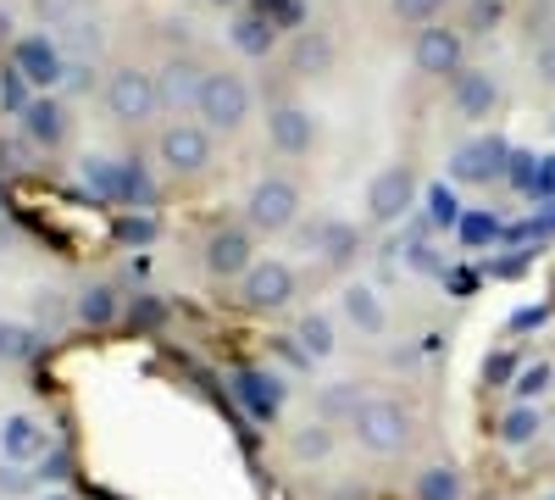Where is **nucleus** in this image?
Masks as SVG:
<instances>
[{"label":"nucleus","instance_id":"nucleus-1","mask_svg":"<svg viewBox=\"0 0 555 500\" xmlns=\"http://www.w3.org/2000/svg\"><path fill=\"white\" fill-rule=\"evenodd\" d=\"M350 428H356V439L373 450V457H395V450L411 445V412L400 400H361Z\"/></svg>","mask_w":555,"mask_h":500},{"label":"nucleus","instance_id":"nucleus-2","mask_svg":"<svg viewBox=\"0 0 555 500\" xmlns=\"http://www.w3.org/2000/svg\"><path fill=\"white\" fill-rule=\"evenodd\" d=\"M156 106H162V95H156V78H151V73H139V67H117V73H112V84H106V112H112L117 123H145Z\"/></svg>","mask_w":555,"mask_h":500},{"label":"nucleus","instance_id":"nucleus-3","mask_svg":"<svg viewBox=\"0 0 555 500\" xmlns=\"http://www.w3.org/2000/svg\"><path fill=\"white\" fill-rule=\"evenodd\" d=\"M211 128H240L250 117V89L245 78L234 73H206V89H201V106H195Z\"/></svg>","mask_w":555,"mask_h":500},{"label":"nucleus","instance_id":"nucleus-4","mask_svg":"<svg viewBox=\"0 0 555 500\" xmlns=\"http://www.w3.org/2000/svg\"><path fill=\"white\" fill-rule=\"evenodd\" d=\"M250 222L261 234H278V229H289L295 211H300V190L289 184V178H261V184L250 190Z\"/></svg>","mask_w":555,"mask_h":500},{"label":"nucleus","instance_id":"nucleus-5","mask_svg":"<svg viewBox=\"0 0 555 500\" xmlns=\"http://www.w3.org/2000/svg\"><path fill=\"white\" fill-rule=\"evenodd\" d=\"M411 206H416L411 167H384L373 184H366V211H373V222H400Z\"/></svg>","mask_w":555,"mask_h":500},{"label":"nucleus","instance_id":"nucleus-6","mask_svg":"<svg viewBox=\"0 0 555 500\" xmlns=\"http://www.w3.org/2000/svg\"><path fill=\"white\" fill-rule=\"evenodd\" d=\"M12 67H17L34 89H51V84H62V73H67V62H62V44H56V39H44V34L17 39Z\"/></svg>","mask_w":555,"mask_h":500},{"label":"nucleus","instance_id":"nucleus-7","mask_svg":"<svg viewBox=\"0 0 555 500\" xmlns=\"http://www.w3.org/2000/svg\"><path fill=\"white\" fill-rule=\"evenodd\" d=\"M295 295V272L284 261H256L245 272V306L250 311H278V306H289Z\"/></svg>","mask_w":555,"mask_h":500},{"label":"nucleus","instance_id":"nucleus-8","mask_svg":"<svg viewBox=\"0 0 555 500\" xmlns=\"http://www.w3.org/2000/svg\"><path fill=\"white\" fill-rule=\"evenodd\" d=\"M162 162L172 172H201L211 162V140H206V128H190V123H172L162 133Z\"/></svg>","mask_w":555,"mask_h":500},{"label":"nucleus","instance_id":"nucleus-9","mask_svg":"<svg viewBox=\"0 0 555 500\" xmlns=\"http://www.w3.org/2000/svg\"><path fill=\"white\" fill-rule=\"evenodd\" d=\"M201 89H206V73L195 62H167L162 78H156V95L167 112H195L201 106Z\"/></svg>","mask_w":555,"mask_h":500},{"label":"nucleus","instance_id":"nucleus-10","mask_svg":"<svg viewBox=\"0 0 555 500\" xmlns=\"http://www.w3.org/2000/svg\"><path fill=\"white\" fill-rule=\"evenodd\" d=\"M416 67L444 78V73H461V34L455 28H423L416 34Z\"/></svg>","mask_w":555,"mask_h":500},{"label":"nucleus","instance_id":"nucleus-11","mask_svg":"<svg viewBox=\"0 0 555 500\" xmlns=\"http://www.w3.org/2000/svg\"><path fill=\"white\" fill-rule=\"evenodd\" d=\"M267 133H272L278 151L300 156V151H311V140H317V123H311V112H300V106H278V112L267 117Z\"/></svg>","mask_w":555,"mask_h":500},{"label":"nucleus","instance_id":"nucleus-12","mask_svg":"<svg viewBox=\"0 0 555 500\" xmlns=\"http://www.w3.org/2000/svg\"><path fill=\"white\" fill-rule=\"evenodd\" d=\"M505 162H512V151H505L500 140H478V145H461L455 151L450 172L455 178H478V184H483V178H500L505 172Z\"/></svg>","mask_w":555,"mask_h":500},{"label":"nucleus","instance_id":"nucleus-13","mask_svg":"<svg viewBox=\"0 0 555 500\" xmlns=\"http://www.w3.org/2000/svg\"><path fill=\"white\" fill-rule=\"evenodd\" d=\"M23 133H28L34 145H62V133H67V112H62V101L34 95V101L23 106Z\"/></svg>","mask_w":555,"mask_h":500},{"label":"nucleus","instance_id":"nucleus-14","mask_svg":"<svg viewBox=\"0 0 555 500\" xmlns=\"http://www.w3.org/2000/svg\"><path fill=\"white\" fill-rule=\"evenodd\" d=\"M206 267L217 272V279H234V272H250L256 261H250V240L240 234V229H222V234H211V245H206Z\"/></svg>","mask_w":555,"mask_h":500},{"label":"nucleus","instance_id":"nucleus-15","mask_svg":"<svg viewBox=\"0 0 555 500\" xmlns=\"http://www.w3.org/2000/svg\"><path fill=\"white\" fill-rule=\"evenodd\" d=\"M44 450V428L28 418V412H12L7 423H0V457L7 462H28Z\"/></svg>","mask_w":555,"mask_h":500},{"label":"nucleus","instance_id":"nucleus-16","mask_svg":"<svg viewBox=\"0 0 555 500\" xmlns=\"http://www.w3.org/2000/svg\"><path fill=\"white\" fill-rule=\"evenodd\" d=\"M494 101H500V84L489 78V73H455V112L461 117H489L494 112Z\"/></svg>","mask_w":555,"mask_h":500},{"label":"nucleus","instance_id":"nucleus-17","mask_svg":"<svg viewBox=\"0 0 555 500\" xmlns=\"http://www.w3.org/2000/svg\"><path fill=\"white\" fill-rule=\"evenodd\" d=\"M234 395L245 400V412L250 418H278V406H284V389H278V379L272 373H240L234 379Z\"/></svg>","mask_w":555,"mask_h":500},{"label":"nucleus","instance_id":"nucleus-18","mask_svg":"<svg viewBox=\"0 0 555 500\" xmlns=\"http://www.w3.org/2000/svg\"><path fill=\"white\" fill-rule=\"evenodd\" d=\"M339 306H345V317L361 329V334H384L389 329V311H384V300H378V290H366V284H350L345 295H339Z\"/></svg>","mask_w":555,"mask_h":500},{"label":"nucleus","instance_id":"nucleus-19","mask_svg":"<svg viewBox=\"0 0 555 500\" xmlns=\"http://www.w3.org/2000/svg\"><path fill=\"white\" fill-rule=\"evenodd\" d=\"M311 245L322 251V261L345 267V261L361 251V234L350 229V222H317V229H311Z\"/></svg>","mask_w":555,"mask_h":500},{"label":"nucleus","instance_id":"nucleus-20","mask_svg":"<svg viewBox=\"0 0 555 500\" xmlns=\"http://www.w3.org/2000/svg\"><path fill=\"white\" fill-rule=\"evenodd\" d=\"M78 178H83V190L101 195V201H117L122 195V162H112V156H83Z\"/></svg>","mask_w":555,"mask_h":500},{"label":"nucleus","instance_id":"nucleus-21","mask_svg":"<svg viewBox=\"0 0 555 500\" xmlns=\"http://www.w3.org/2000/svg\"><path fill=\"white\" fill-rule=\"evenodd\" d=\"M295 73H328L334 67V39L328 34H317V28H306L300 39H295Z\"/></svg>","mask_w":555,"mask_h":500},{"label":"nucleus","instance_id":"nucleus-22","mask_svg":"<svg viewBox=\"0 0 555 500\" xmlns=\"http://www.w3.org/2000/svg\"><path fill=\"white\" fill-rule=\"evenodd\" d=\"M78 317H83L89 329H106L112 317H117V295H112L106 284H95V290H83V295H78Z\"/></svg>","mask_w":555,"mask_h":500},{"label":"nucleus","instance_id":"nucleus-23","mask_svg":"<svg viewBox=\"0 0 555 500\" xmlns=\"http://www.w3.org/2000/svg\"><path fill=\"white\" fill-rule=\"evenodd\" d=\"M295 339H300V356H306V361L334 356V329H328V317H306Z\"/></svg>","mask_w":555,"mask_h":500},{"label":"nucleus","instance_id":"nucleus-24","mask_svg":"<svg viewBox=\"0 0 555 500\" xmlns=\"http://www.w3.org/2000/svg\"><path fill=\"white\" fill-rule=\"evenodd\" d=\"M234 44L245 56H267L272 51V17H240L234 23Z\"/></svg>","mask_w":555,"mask_h":500},{"label":"nucleus","instance_id":"nucleus-25","mask_svg":"<svg viewBox=\"0 0 555 500\" xmlns=\"http://www.w3.org/2000/svg\"><path fill=\"white\" fill-rule=\"evenodd\" d=\"M539 428H544V418L533 412V406H517V412H505L500 439H505V445H533V439H539Z\"/></svg>","mask_w":555,"mask_h":500},{"label":"nucleus","instance_id":"nucleus-26","mask_svg":"<svg viewBox=\"0 0 555 500\" xmlns=\"http://www.w3.org/2000/svg\"><path fill=\"white\" fill-rule=\"evenodd\" d=\"M416 495H423V500H461L455 467H428L423 478H416Z\"/></svg>","mask_w":555,"mask_h":500},{"label":"nucleus","instance_id":"nucleus-27","mask_svg":"<svg viewBox=\"0 0 555 500\" xmlns=\"http://www.w3.org/2000/svg\"><path fill=\"white\" fill-rule=\"evenodd\" d=\"M455 234H461V245H489L494 234H500V222L489 217V211H461V222H455Z\"/></svg>","mask_w":555,"mask_h":500},{"label":"nucleus","instance_id":"nucleus-28","mask_svg":"<svg viewBox=\"0 0 555 500\" xmlns=\"http://www.w3.org/2000/svg\"><path fill=\"white\" fill-rule=\"evenodd\" d=\"M34 329H23V323H0V361H23V356H34Z\"/></svg>","mask_w":555,"mask_h":500},{"label":"nucleus","instance_id":"nucleus-29","mask_svg":"<svg viewBox=\"0 0 555 500\" xmlns=\"http://www.w3.org/2000/svg\"><path fill=\"white\" fill-rule=\"evenodd\" d=\"M428 217L439 222V229H455V222H461V201H455V190L434 184V190H428Z\"/></svg>","mask_w":555,"mask_h":500},{"label":"nucleus","instance_id":"nucleus-30","mask_svg":"<svg viewBox=\"0 0 555 500\" xmlns=\"http://www.w3.org/2000/svg\"><path fill=\"white\" fill-rule=\"evenodd\" d=\"M34 7H39L44 23H62V28H73L83 17V0H34Z\"/></svg>","mask_w":555,"mask_h":500},{"label":"nucleus","instance_id":"nucleus-31","mask_svg":"<svg viewBox=\"0 0 555 500\" xmlns=\"http://www.w3.org/2000/svg\"><path fill=\"white\" fill-rule=\"evenodd\" d=\"M0 101H7L12 112H23L34 95H28V78L17 73V67H7V73H0Z\"/></svg>","mask_w":555,"mask_h":500},{"label":"nucleus","instance_id":"nucleus-32","mask_svg":"<svg viewBox=\"0 0 555 500\" xmlns=\"http://www.w3.org/2000/svg\"><path fill=\"white\" fill-rule=\"evenodd\" d=\"M67 44H73L78 56H95V51H101V28L89 23V17H78V23L67 28Z\"/></svg>","mask_w":555,"mask_h":500},{"label":"nucleus","instance_id":"nucleus-33","mask_svg":"<svg viewBox=\"0 0 555 500\" xmlns=\"http://www.w3.org/2000/svg\"><path fill=\"white\" fill-rule=\"evenodd\" d=\"M444 12V0H395V17H405V23H434Z\"/></svg>","mask_w":555,"mask_h":500},{"label":"nucleus","instance_id":"nucleus-34","mask_svg":"<svg viewBox=\"0 0 555 500\" xmlns=\"http://www.w3.org/2000/svg\"><path fill=\"white\" fill-rule=\"evenodd\" d=\"M505 172H512V184H517V190H528V195H533L544 162H539V156H512V167H505Z\"/></svg>","mask_w":555,"mask_h":500},{"label":"nucleus","instance_id":"nucleus-35","mask_svg":"<svg viewBox=\"0 0 555 500\" xmlns=\"http://www.w3.org/2000/svg\"><path fill=\"white\" fill-rule=\"evenodd\" d=\"M117 201H139V206H145V201H151V178L122 162V195H117Z\"/></svg>","mask_w":555,"mask_h":500},{"label":"nucleus","instance_id":"nucleus-36","mask_svg":"<svg viewBox=\"0 0 555 500\" xmlns=\"http://www.w3.org/2000/svg\"><path fill=\"white\" fill-rule=\"evenodd\" d=\"M328 445H334L328 428H306V434H295V457H328Z\"/></svg>","mask_w":555,"mask_h":500},{"label":"nucleus","instance_id":"nucleus-37","mask_svg":"<svg viewBox=\"0 0 555 500\" xmlns=\"http://www.w3.org/2000/svg\"><path fill=\"white\" fill-rule=\"evenodd\" d=\"M34 489V478L23 473V462H7L0 467V495H28Z\"/></svg>","mask_w":555,"mask_h":500},{"label":"nucleus","instance_id":"nucleus-38","mask_svg":"<svg viewBox=\"0 0 555 500\" xmlns=\"http://www.w3.org/2000/svg\"><path fill=\"white\" fill-rule=\"evenodd\" d=\"M544 389H550V368H528V373L517 379V395H522V400H533V395H544Z\"/></svg>","mask_w":555,"mask_h":500},{"label":"nucleus","instance_id":"nucleus-39","mask_svg":"<svg viewBox=\"0 0 555 500\" xmlns=\"http://www.w3.org/2000/svg\"><path fill=\"white\" fill-rule=\"evenodd\" d=\"M151 234H156L151 217H128V222H122V240H128V245H151Z\"/></svg>","mask_w":555,"mask_h":500},{"label":"nucleus","instance_id":"nucleus-40","mask_svg":"<svg viewBox=\"0 0 555 500\" xmlns=\"http://www.w3.org/2000/svg\"><path fill=\"white\" fill-rule=\"evenodd\" d=\"M67 467H73V462L62 457V450H51V457L39 462V478H44V484H62V478H67Z\"/></svg>","mask_w":555,"mask_h":500},{"label":"nucleus","instance_id":"nucleus-41","mask_svg":"<svg viewBox=\"0 0 555 500\" xmlns=\"http://www.w3.org/2000/svg\"><path fill=\"white\" fill-rule=\"evenodd\" d=\"M0 167H7V172L28 167V145H23V140H7V145H0Z\"/></svg>","mask_w":555,"mask_h":500},{"label":"nucleus","instance_id":"nucleus-42","mask_svg":"<svg viewBox=\"0 0 555 500\" xmlns=\"http://www.w3.org/2000/svg\"><path fill=\"white\" fill-rule=\"evenodd\" d=\"M500 23V0H473V28H489Z\"/></svg>","mask_w":555,"mask_h":500},{"label":"nucleus","instance_id":"nucleus-43","mask_svg":"<svg viewBox=\"0 0 555 500\" xmlns=\"http://www.w3.org/2000/svg\"><path fill=\"white\" fill-rule=\"evenodd\" d=\"M411 267H416V272H444V267H439V256H434L428 245H411Z\"/></svg>","mask_w":555,"mask_h":500},{"label":"nucleus","instance_id":"nucleus-44","mask_svg":"<svg viewBox=\"0 0 555 500\" xmlns=\"http://www.w3.org/2000/svg\"><path fill=\"white\" fill-rule=\"evenodd\" d=\"M539 78L555 84V44H544V51H539Z\"/></svg>","mask_w":555,"mask_h":500},{"label":"nucleus","instance_id":"nucleus-45","mask_svg":"<svg viewBox=\"0 0 555 500\" xmlns=\"http://www.w3.org/2000/svg\"><path fill=\"white\" fill-rule=\"evenodd\" d=\"M7 34H12V17H7V12H0V39H7Z\"/></svg>","mask_w":555,"mask_h":500},{"label":"nucleus","instance_id":"nucleus-46","mask_svg":"<svg viewBox=\"0 0 555 500\" xmlns=\"http://www.w3.org/2000/svg\"><path fill=\"white\" fill-rule=\"evenodd\" d=\"M217 7H234V0H217Z\"/></svg>","mask_w":555,"mask_h":500},{"label":"nucleus","instance_id":"nucleus-47","mask_svg":"<svg viewBox=\"0 0 555 500\" xmlns=\"http://www.w3.org/2000/svg\"><path fill=\"white\" fill-rule=\"evenodd\" d=\"M51 500H67V495H51Z\"/></svg>","mask_w":555,"mask_h":500},{"label":"nucleus","instance_id":"nucleus-48","mask_svg":"<svg viewBox=\"0 0 555 500\" xmlns=\"http://www.w3.org/2000/svg\"><path fill=\"white\" fill-rule=\"evenodd\" d=\"M544 500H555V495H544Z\"/></svg>","mask_w":555,"mask_h":500}]
</instances>
